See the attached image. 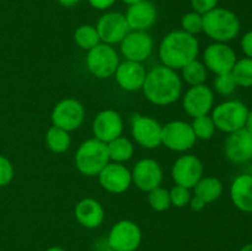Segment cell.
I'll return each mask as SVG.
<instances>
[{"label":"cell","mask_w":252,"mask_h":251,"mask_svg":"<svg viewBox=\"0 0 252 251\" xmlns=\"http://www.w3.org/2000/svg\"><path fill=\"white\" fill-rule=\"evenodd\" d=\"M191 127L193 129L194 135L197 139L208 140L213 138L214 133H216V126H214L213 120L211 116L204 115L199 116V117H194L191 123Z\"/></svg>","instance_id":"30"},{"label":"cell","mask_w":252,"mask_h":251,"mask_svg":"<svg viewBox=\"0 0 252 251\" xmlns=\"http://www.w3.org/2000/svg\"><path fill=\"white\" fill-rule=\"evenodd\" d=\"M75 218L80 225L86 229H96L105 219V211L98 201L94 198H84L75 206Z\"/></svg>","instance_id":"22"},{"label":"cell","mask_w":252,"mask_h":251,"mask_svg":"<svg viewBox=\"0 0 252 251\" xmlns=\"http://www.w3.org/2000/svg\"><path fill=\"white\" fill-rule=\"evenodd\" d=\"M46 143L49 150L57 153V154H62V153H65L69 149L71 139L69 132L59 127H56V126H52L47 130Z\"/></svg>","instance_id":"26"},{"label":"cell","mask_w":252,"mask_h":251,"mask_svg":"<svg viewBox=\"0 0 252 251\" xmlns=\"http://www.w3.org/2000/svg\"><path fill=\"white\" fill-rule=\"evenodd\" d=\"M170 192V201H171L172 206L177 207V208H182V207L187 206L189 203V199H191V193H189V189L186 188L184 186H179L176 185L175 187H172Z\"/></svg>","instance_id":"34"},{"label":"cell","mask_w":252,"mask_h":251,"mask_svg":"<svg viewBox=\"0 0 252 251\" xmlns=\"http://www.w3.org/2000/svg\"><path fill=\"white\" fill-rule=\"evenodd\" d=\"M149 102L167 106L176 102L182 94V80L171 68L158 65L148 71L142 88Z\"/></svg>","instance_id":"1"},{"label":"cell","mask_w":252,"mask_h":251,"mask_svg":"<svg viewBox=\"0 0 252 251\" xmlns=\"http://www.w3.org/2000/svg\"><path fill=\"white\" fill-rule=\"evenodd\" d=\"M74 41L81 49L90 51L91 48L101 43L100 36L95 26L91 25H81L74 32Z\"/></svg>","instance_id":"27"},{"label":"cell","mask_w":252,"mask_h":251,"mask_svg":"<svg viewBox=\"0 0 252 251\" xmlns=\"http://www.w3.org/2000/svg\"><path fill=\"white\" fill-rule=\"evenodd\" d=\"M89 4L97 10H106L110 9L113 4L116 2V0H88Z\"/></svg>","instance_id":"38"},{"label":"cell","mask_w":252,"mask_h":251,"mask_svg":"<svg viewBox=\"0 0 252 251\" xmlns=\"http://www.w3.org/2000/svg\"><path fill=\"white\" fill-rule=\"evenodd\" d=\"M230 198L239 211L252 213V175L244 174L234 180L230 187Z\"/></svg>","instance_id":"23"},{"label":"cell","mask_w":252,"mask_h":251,"mask_svg":"<svg viewBox=\"0 0 252 251\" xmlns=\"http://www.w3.org/2000/svg\"><path fill=\"white\" fill-rule=\"evenodd\" d=\"M130 132L140 147L154 149L161 145L162 126L149 116L133 115L130 118Z\"/></svg>","instance_id":"9"},{"label":"cell","mask_w":252,"mask_h":251,"mask_svg":"<svg viewBox=\"0 0 252 251\" xmlns=\"http://www.w3.org/2000/svg\"><path fill=\"white\" fill-rule=\"evenodd\" d=\"M245 129L252 135V110L249 111V116H248V120H246Z\"/></svg>","instance_id":"41"},{"label":"cell","mask_w":252,"mask_h":251,"mask_svg":"<svg viewBox=\"0 0 252 251\" xmlns=\"http://www.w3.org/2000/svg\"><path fill=\"white\" fill-rule=\"evenodd\" d=\"M191 125L184 121H171L162 126L161 144L172 152H186L196 143Z\"/></svg>","instance_id":"10"},{"label":"cell","mask_w":252,"mask_h":251,"mask_svg":"<svg viewBox=\"0 0 252 251\" xmlns=\"http://www.w3.org/2000/svg\"><path fill=\"white\" fill-rule=\"evenodd\" d=\"M238 86L252 88V58L238 59L231 70Z\"/></svg>","instance_id":"29"},{"label":"cell","mask_w":252,"mask_h":251,"mask_svg":"<svg viewBox=\"0 0 252 251\" xmlns=\"http://www.w3.org/2000/svg\"><path fill=\"white\" fill-rule=\"evenodd\" d=\"M46 251H65L63 248H59V246H52V248L47 249Z\"/></svg>","instance_id":"42"},{"label":"cell","mask_w":252,"mask_h":251,"mask_svg":"<svg viewBox=\"0 0 252 251\" xmlns=\"http://www.w3.org/2000/svg\"><path fill=\"white\" fill-rule=\"evenodd\" d=\"M93 132L96 139L103 143L112 142L123 132V120L115 110H103L97 113L93 122Z\"/></svg>","instance_id":"17"},{"label":"cell","mask_w":252,"mask_h":251,"mask_svg":"<svg viewBox=\"0 0 252 251\" xmlns=\"http://www.w3.org/2000/svg\"><path fill=\"white\" fill-rule=\"evenodd\" d=\"M223 193V184L219 179L213 176L202 177L194 186V196L203 199L206 203L217 201Z\"/></svg>","instance_id":"24"},{"label":"cell","mask_w":252,"mask_h":251,"mask_svg":"<svg viewBox=\"0 0 252 251\" xmlns=\"http://www.w3.org/2000/svg\"><path fill=\"white\" fill-rule=\"evenodd\" d=\"M107 150L110 160H112L113 162L123 164L132 159L133 154H134V145L129 139L121 135V137L113 139L112 142L107 143Z\"/></svg>","instance_id":"25"},{"label":"cell","mask_w":252,"mask_h":251,"mask_svg":"<svg viewBox=\"0 0 252 251\" xmlns=\"http://www.w3.org/2000/svg\"><path fill=\"white\" fill-rule=\"evenodd\" d=\"M171 175L176 185L193 188L203 177V164L194 155H182L172 165Z\"/></svg>","instance_id":"14"},{"label":"cell","mask_w":252,"mask_h":251,"mask_svg":"<svg viewBox=\"0 0 252 251\" xmlns=\"http://www.w3.org/2000/svg\"><path fill=\"white\" fill-rule=\"evenodd\" d=\"M181 27L182 31L187 32L192 36L201 33V32H203V15L196 11L187 12L182 16Z\"/></svg>","instance_id":"32"},{"label":"cell","mask_w":252,"mask_h":251,"mask_svg":"<svg viewBox=\"0 0 252 251\" xmlns=\"http://www.w3.org/2000/svg\"><path fill=\"white\" fill-rule=\"evenodd\" d=\"M58 2L65 7H73L75 5H78L80 2V0H58Z\"/></svg>","instance_id":"40"},{"label":"cell","mask_w":252,"mask_h":251,"mask_svg":"<svg viewBox=\"0 0 252 251\" xmlns=\"http://www.w3.org/2000/svg\"><path fill=\"white\" fill-rule=\"evenodd\" d=\"M14 177V166L7 157L0 155V187L6 186Z\"/></svg>","instance_id":"35"},{"label":"cell","mask_w":252,"mask_h":251,"mask_svg":"<svg viewBox=\"0 0 252 251\" xmlns=\"http://www.w3.org/2000/svg\"><path fill=\"white\" fill-rule=\"evenodd\" d=\"M240 251H252V243L246 244L245 246H243V248H241Z\"/></svg>","instance_id":"43"},{"label":"cell","mask_w":252,"mask_h":251,"mask_svg":"<svg viewBox=\"0 0 252 251\" xmlns=\"http://www.w3.org/2000/svg\"><path fill=\"white\" fill-rule=\"evenodd\" d=\"M162 169L158 161L153 159H142L135 164L132 171V182L140 191L149 192L161 185Z\"/></svg>","instance_id":"19"},{"label":"cell","mask_w":252,"mask_h":251,"mask_svg":"<svg viewBox=\"0 0 252 251\" xmlns=\"http://www.w3.org/2000/svg\"><path fill=\"white\" fill-rule=\"evenodd\" d=\"M120 57L112 46L106 43H98L91 48L86 56V66L94 76L98 79H107L116 73Z\"/></svg>","instance_id":"6"},{"label":"cell","mask_w":252,"mask_h":251,"mask_svg":"<svg viewBox=\"0 0 252 251\" xmlns=\"http://www.w3.org/2000/svg\"><path fill=\"white\" fill-rule=\"evenodd\" d=\"M126 20L130 31H148L158 19V10L149 0H140L128 6Z\"/></svg>","instance_id":"20"},{"label":"cell","mask_w":252,"mask_h":251,"mask_svg":"<svg viewBox=\"0 0 252 251\" xmlns=\"http://www.w3.org/2000/svg\"><path fill=\"white\" fill-rule=\"evenodd\" d=\"M226 159L233 164H245L252 160V135L245 128L228 135L224 144Z\"/></svg>","instance_id":"18"},{"label":"cell","mask_w":252,"mask_h":251,"mask_svg":"<svg viewBox=\"0 0 252 251\" xmlns=\"http://www.w3.org/2000/svg\"><path fill=\"white\" fill-rule=\"evenodd\" d=\"M189 207H191L192 211L199 212V211H202V209H203L204 207H206L207 203L203 201V199L199 198V197L194 196L193 198L189 199Z\"/></svg>","instance_id":"39"},{"label":"cell","mask_w":252,"mask_h":251,"mask_svg":"<svg viewBox=\"0 0 252 251\" xmlns=\"http://www.w3.org/2000/svg\"><path fill=\"white\" fill-rule=\"evenodd\" d=\"M121 1H122V2H125V4H127L128 6H129V5H132V4H135V2L140 1V0H121Z\"/></svg>","instance_id":"44"},{"label":"cell","mask_w":252,"mask_h":251,"mask_svg":"<svg viewBox=\"0 0 252 251\" xmlns=\"http://www.w3.org/2000/svg\"><path fill=\"white\" fill-rule=\"evenodd\" d=\"M110 161L107 144L96 138L85 140L75 153L76 169L86 176H96Z\"/></svg>","instance_id":"4"},{"label":"cell","mask_w":252,"mask_h":251,"mask_svg":"<svg viewBox=\"0 0 252 251\" xmlns=\"http://www.w3.org/2000/svg\"><path fill=\"white\" fill-rule=\"evenodd\" d=\"M107 243L115 251H135L142 243V230L134 221L123 219L111 228Z\"/></svg>","instance_id":"7"},{"label":"cell","mask_w":252,"mask_h":251,"mask_svg":"<svg viewBox=\"0 0 252 251\" xmlns=\"http://www.w3.org/2000/svg\"><path fill=\"white\" fill-rule=\"evenodd\" d=\"M184 110L191 117L208 115L214 105V94L209 86L196 85L191 86L184 96Z\"/></svg>","instance_id":"16"},{"label":"cell","mask_w":252,"mask_h":251,"mask_svg":"<svg viewBox=\"0 0 252 251\" xmlns=\"http://www.w3.org/2000/svg\"><path fill=\"white\" fill-rule=\"evenodd\" d=\"M97 176L101 187L110 193H123L132 185V172L120 162H108Z\"/></svg>","instance_id":"15"},{"label":"cell","mask_w":252,"mask_h":251,"mask_svg":"<svg viewBox=\"0 0 252 251\" xmlns=\"http://www.w3.org/2000/svg\"><path fill=\"white\" fill-rule=\"evenodd\" d=\"M148 202H149L150 207L157 212H164L169 209L171 206V201H170V192L164 187L159 186L157 188L152 189L148 192Z\"/></svg>","instance_id":"31"},{"label":"cell","mask_w":252,"mask_h":251,"mask_svg":"<svg viewBox=\"0 0 252 251\" xmlns=\"http://www.w3.org/2000/svg\"><path fill=\"white\" fill-rule=\"evenodd\" d=\"M103 251H115V250H112V249L108 248V249H106V250H103Z\"/></svg>","instance_id":"45"},{"label":"cell","mask_w":252,"mask_h":251,"mask_svg":"<svg viewBox=\"0 0 252 251\" xmlns=\"http://www.w3.org/2000/svg\"><path fill=\"white\" fill-rule=\"evenodd\" d=\"M182 78L191 86L202 85L207 80L206 65L197 59L189 62L182 68Z\"/></svg>","instance_id":"28"},{"label":"cell","mask_w":252,"mask_h":251,"mask_svg":"<svg viewBox=\"0 0 252 251\" xmlns=\"http://www.w3.org/2000/svg\"><path fill=\"white\" fill-rule=\"evenodd\" d=\"M236 88H238V84H236L231 71L230 73L219 74L214 79V89L219 95L230 96L231 94L235 93Z\"/></svg>","instance_id":"33"},{"label":"cell","mask_w":252,"mask_h":251,"mask_svg":"<svg viewBox=\"0 0 252 251\" xmlns=\"http://www.w3.org/2000/svg\"><path fill=\"white\" fill-rule=\"evenodd\" d=\"M85 118V108L76 98H64L54 106L51 120L53 126L66 132L75 130L83 125Z\"/></svg>","instance_id":"8"},{"label":"cell","mask_w":252,"mask_h":251,"mask_svg":"<svg viewBox=\"0 0 252 251\" xmlns=\"http://www.w3.org/2000/svg\"><path fill=\"white\" fill-rule=\"evenodd\" d=\"M203 32L213 41L226 43L239 34L240 21L230 10L214 7L203 15Z\"/></svg>","instance_id":"3"},{"label":"cell","mask_w":252,"mask_h":251,"mask_svg":"<svg viewBox=\"0 0 252 251\" xmlns=\"http://www.w3.org/2000/svg\"><path fill=\"white\" fill-rule=\"evenodd\" d=\"M240 44L244 54H245L248 58H252V30L244 34V37L241 38Z\"/></svg>","instance_id":"37"},{"label":"cell","mask_w":252,"mask_h":251,"mask_svg":"<svg viewBox=\"0 0 252 251\" xmlns=\"http://www.w3.org/2000/svg\"><path fill=\"white\" fill-rule=\"evenodd\" d=\"M199 43L197 38L182 30L167 33L159 47V58L162 65L171 69H182L189 62L197 59Z\"/></svg>","instance_id":"2"},{"label":"cell","mask_w":252,"mask_h":251,"mask_svg":"<svg viewBox=\"0 0 252 251\" xmlns=\"http://www.w3.org/2000/svg\"><path fill=\"white\" fill-rule=\"evenodd\" d=\"M248 116L249 108L245 103L238 100H230L216 106L211 117L216 128L230 134L245 128Z\"/></svg>","instance_id":"5"},{"label":"cell","mask_w":252,"mask_h":251,"mask_svg":"<svg viewBox=\"0 0 252 251\" xmlns=\"http://www.w3.org/2000/svg\"><path fill=\"white\" fill-rule=\"evenodd\" d=\"M191 1V6L193 11L198 12V14L204 15L217 7L219 0H189Z\"/></svg>","instance_id":"36"},{"label":"cell","mask_w":252,"mask_h":251,"mask_svg":"<svg viewBox=\"0 0 252 251\" xmlns=\"http://www.w3.org/2000/svg\"><path fill=\"white\" fill-rule=\"evenodd\" d=\"M203 59L206 68L213 71L216 75L230 73L238 61L234 49L221 42H214L209 44L204 51Z\"/></svg>","instance_id":"12"},{"label":"cell","mask_w":252,"mask_h":251,"mask_svg":"<svg viewBox=\"0 0 252 251\" xmlns=\"http://www.w3.org/2000/svg\"><path fill=\"white\" fill-rule=\"evenodd\" d=\"M116 81L126 91H138L143 88L147 76L144 65L139 62L125 61L116 69Z\"/></svg>","instance_id":"21"},{"label":"cell","mask_w":252,"mask_h":251,"mask_svg":"<svg viewBox=\"0 0 252 251\" xmlns=\"http://www.w3.org/2000/svg\"><path fill=\"white\" fill-rule=\"evenodd\" d=\"M120 44L126 61L142 63L152 54L154 41L147 31H129Z\"/></svg>","instance_id":"13"},{"label":"cell","mask_w":252,"mask_h":251,"mask_svg":"<svg viewBox=\"0 0 252 251\" xmlns=\"http://www.w3.org/2000/svg\"><path fill=\"white\" fill-rule=\"evenodd\" d=\"M95 27L98 32L101 42L110 44V46L121 43L126 34L130 31L125 15L117 11H110L103 14L98 19L97 25Z\"/></svg>","instance_id":"11"}]
</instances>
